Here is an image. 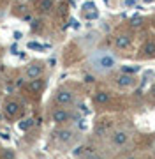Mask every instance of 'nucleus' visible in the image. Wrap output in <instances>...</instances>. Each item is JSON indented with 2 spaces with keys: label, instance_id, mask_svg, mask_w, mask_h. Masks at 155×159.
<instances>
[{
  "label": "nucleus",
  "instance_id": "obj_16",
  "mask_svg": "<svg viewBox=\"0 0 155 159\" xmlns=\"http://www.w3.org/2000/svg\"><path fill=\"white\" fill-rule=\"evenodd\" d=\"M139 23H141V20H139V18H136V20H132V27H138Z\"/></svg>",
  "mask_w": 155,
  "mask_h": 159
},
{
  "label": "nucleus",
  "instance_id": "obj_10",
  "mask_svg": "<svg viewBox=\"0 0 155 159\" xmlns=\"http://www.w3.org/2000/svg\"><path fill=\"white\" fill-rule=\"evenodd\" d=\"M141 51H143V55H146V57L155 55V41H146L143 44V48H141Z\"/></svg>",
  "mask_w": 155,
  "mask_h": 159
},
{
  "label": "nucleus",
  "instance_id": "obj_2",
  "mask_svg": "<svg viewBox=\"0 0 155 159\" xmlns=\"http://www.w3.org/2000/svg\"><path fill=\"white\" fill-rule=\"evenodd\" d=\"M55 101L58 104H62V106H69V104L74 102V92L67 90V89H60L57 92V96H55Z\"/></svg>",
  "mask_w": 155,
  "mask_h": 159
},
{
  "label": "nucleus",
  "instance_id": "obj_9",
  "mask_svg": "<svg viewBox=\"0 0 155 159\" xmlns=\"http://www.w3.org/2000/svg\"><path fill=\"white\" fill-rule=\"evenodd\" d=\"M55 134H57L58 142H62V143H67V142L72 140V131L71 129H58Z\"/></svg>",
  "mask_w": 155,
  "mask_h": 159
},
{
  "label": "nucleus",
  "instance_id": "obj_15",
  "mask_svg": "<svg viewBox=\"0 0 155 159\" xmlns=\"http://www.w3.org/2000/svg\"><path fill=\"white\" fill-rule=\"evenodd\" d=\"M4 157H6V159H14V152L7 148V150H4Z\"/></svg>",
  "mask_w": 155,
  "mask_h": 159
},
{
  "label": "nucleus",
  "instance_id": "obj_3",
  "mask_svg": "<svg viewBox=\"0 0 155 159\" xmlns=\"http://www.w3.org/2000/svg\"><path fill=\"white\" fill-rule=\"evenodd\" d=\"M129 142V133L123 129H118L113 133V136H111V143L115 145V147H123L125 143Z\"/></svg>",
  "mask_w": 155,
  "mask_h": 159
},
{
  "label": "nucleus",
  "instance_id": "obj_18",
  "mask_svg": "<svg viewBox=\"0 0 155 159\" xmlns=\"http://www.w3.org/2000/svg\"><path fill=\"white\" fill-rule=\"evenodd\" d=\"M152 94L155 96V83H153V87H152Z\"/></svg>",
  "mask_w": 155,
  "mask_h": 159
},
{
  "label": "nucleus",
  "instance_id": "obj_6",
  "mask_svg": "<svg viewBox=\"0 0 155 159\" xmlns=\"http://www.w3.org/2000/svg\"><path fill=\"white\" fill-rule=\"evenodd\" d=\"M51 119H53V122H57V124H63V122H67V120L71 119V115H69V111H65L63 108H57L51 113Z\"/></svg>",
  "mask_w": 155,
  "mask_h": 159
},
{
  "label": "nucleus",
  "instance_id": "obj_13",
  "mask_svg": "<svg viewBox=\"0 0 155 159\" xmlns=\"http://www.w3.org/2000/svg\"><path fill=\"white\" fill-rule=\"evenodd\" d=\"M53 9V0H41V11L50 12Z\"/></svg>",
  "mask_w": 155,
  "mask_h": 159
},
{
  "label": "nucleus",
  "instance_id": "obj_8",
  "mask_svg": "<svg viewBox=\"0 0 155 159\" xmlns=\"http://www.w3.org/2000/svg\"><path fill=\"white\" fill-rule=\"evenodd\" d=\"M6 115L7 117H16L18 111H19V104H18L16 101H7L6 102Z\"/></svg>",
  "mask_w": 155,
  "mask_h": 159
},
{
  "label": "nucleus",
  "instance_id": "obj_14",
  "mask_svg": "<svg viewBox=\"0 0 155 159\" xmlns=\"http://www.w3.org/2000/svg\"><path fill=\"white\" fill-rule=\"evenodd\" d=\"M32 124H34V120H32V119L21 120V122H19V129H21V131H28L30 127H32Z\"/></svg>",
  "mask_w": 155,
  "mask_h": 159
},
{
  "label": "nucleus",
  "instance_id": "obj_4",
  "mask_svg": "<svg viewBox=\"0 0 155 159\" xmlns=\"http://www.w3.org/2000/svg\"><path fill=\"white\" fill-rule=\"evenodd\" d=\"M134 83H136V78H134V74H125L122 73L118 78H116V85L120 87V89H131V87H134Z\"/></svg>",
  "mask_w": 155,
  "mask_h": 159
},
{
  "label": "nucleus",
  "instance_id": "obj_5",
  "mask_svg": "<svg viewBox=\"0 0 155 159\" xmlns=\"http://www.w3.org/2000/svg\"><path fill=\"white\" fill-rule=\"evenodd\" d=\"M27 78L28 80H37L41 78V74H42V64L39 62H34V64H30L28 67H27Z\"/></svg>",
  "mask_w": 155,
  "mask_h": 159
},
{
  "label": "nucleus",
  "instance_id": "obj_11",
  "mask_svg": "<svg viewBox=\"0 0 155 159\" xmlns=\"http://www.w3.org/2000/svg\"><path fill=\"white\" fill-rule=\"evenodd\" d=\"M109 99H111V96H109L108 92H104V90L97 92V94L93 96V101L97 102V104H106V102H109Z\"/></svg>",
  "mask_w": 155,
  "mask_h": 159
},
{
  "label": "nucleus",
  "instance_id": "obj_12",
  "mask_svg": "<svg viewBox=\"0 0 155 159\" xmlns=\"http://www.w3.org/2000/svg\"><path fill=\"white\" fill-rule=\"evenodd\" d=\"M28 89H30L32 92H41L42 89H44V81H42L41 78H37V80H30Z\"/></svg>",
  "mask_w": 155,
  "mask_h": 159
},
{
  "label": "nucleus",
  "instance_id": "obj_1",
  "mask_svg": "<svg viewBox=\"0 0 155 159\" xmlns=\"http://www.w3.org/2000/svg\"><path fill=\"white\" fill-rule=\"evenodd\" d=\"M116 64H118V58L109 50H95L88 57V66L97 74H106L109 71H113L116 67Z\"/></svg>",
  "mask_w": 155,
  "mask_h": 159
},
{
  "label": "nucleus",
  "instance_id": "obj_7",
  "mask_svg": "<svg viewBox=\"0 0 155 159\" xmlns=\"http://www.w3.org/2000/svg\"><path fill=\"white\" fill-rule=\"evenodd\" d=\"M131 46V35L129 34H120L115 37V48H118V50H125V48H129Z\"/></svg>",
  "mask_w": 155,
  "mask_h": 159
},
{
  "label": "nucleus",
  "instance_id": "obj_17",
  "mask_svg": "<svg viewBox=\"0 0 155 159\" xmlns=\"http://www.w3.org/2000/svg\"><path fill=\"white\" fill-rule=\"evenodd\" d=\"M125 159H138V157H136V156H127Z\"/></svg>",
  "mask_w": 155,
  "mask_h": 159
}]
</instances>
